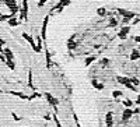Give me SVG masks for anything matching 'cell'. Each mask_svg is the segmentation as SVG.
<instances>
[{
  "instance_id": "6da1fadb",
  "label": "cell",
  "mask_w": 140,
  "mask_h": 127,
  "mask_svg": "<svg viewBox=\"0 0 140 127\" xmlns=\"http://www.w3.org/2000/svg\"><path fill=\"white\" fill-rule=\"evenodd\" d=\"M3 1H4L6 6L11 10V14H13V15L18 11V6H17V3H16V0H3Z\"/></svg>"
},
{
  "instance_id": "7a4b0ae2",
  "label": "cell",
  "mask_w": 140,
  "mask_h": 127,
  "mask_svg": "<svg viewBox=\"0 0 140 127\" xmlns=\"http://www.w3.org/2000/svg\"><path fill=\"white\" fill-rule=\"evenodd\" d=\"M45 97H46V99H48V102L51 103V106H53V109H55V112H57V99H55V98L49 94V92H46V94H44Z\"/></svg>"
},
{
  "instance_id": "3957f363",
  "label": "cell",
  "mask_w": 140,
  "mask_h": 127,
  "mask_svg": "<svg viewBox=\"0 0 140 127\" xmlns=\"http://www.w3.org/2000/svg\"><path fill=\"white\" fill-rule=\"evenodd\" d=\"M27 15H28V1L27 0H22V9H21V18L25 21Z\"/></svg>"
},
{
  "instance_id": "277c9868",
  "label": "cell",
  "mask_w": 140,
  "mask_h": 127,
  "mask_svg": "<svg viewBox=\"0 0 140 127\" xmlns=\"http://www.w3.org/2000/svg\"><path fill=\"white\" fill-rule=\"evenodd\" d=\"M114 113L112 112H108L106 113V116H105V124H106V127H112L114 126Z\"/></svg>"
},
{
  "instance_id": "5b68a950",
  "label": "cell",
  "mask_w": 140,
  "mask_h": 127,
  "mask_svg": "<svg viewBox=\"0 0 140 127\" xmlns=\"http://www.w3.org/2000/svg\"><path fill=\"white\" fill-rule=\"evenodd\" d=\"M9 94H11V95H14V97L20 98V99H24V101H30V97H28V95H24L22 92H17V91H9Z\"/></svg>"
},
{
  "instance_id": "8992f818",
  "label": "cell",
  "mask_w": 140,
  "mask_h": 127,
  "mask_svg": "<svg viewBox=\"0 0 140 127\" xmlns=\"http://www.w3.org/2000/svg\"><path fill=\"white\" fill-rule=\"evenodd\" d=\"M133 113H135V112H133L132 109H125V110H123V113H122V116H123L122 120H123V122H127V120L133 116Z\"/></svg>"
},
{
  "instance_id": "52a82bcc",
  "label": "cell",
  "mask_w": 140,
  "mask_h": 127,
  "mask_svg": "<svg viewBox=\"0 0 140 127\" xmlns=\"http://www.w3.org/2000/svg\"><path fill=\"white\" fill-rule=\"evenodd\" d=\"M48 20H49V17H45L44 24H42V29H41V36H42V39H45V36H46V25H48Z\"/></svg>"
},
{
  "instance_id": "ba28073f",
  "label": "cell",
  "mask_w": 140,
  "mask_h": 127,
  "mask_svg": "<svg viewBox=\"0 0 140 127\" xmlns=\"http://www.w3.org/2000/svg\"><path fill=\"white\" fill-rule=\"evenodd\" d=\"M129 31H130V28H129V27H123L122 31L118 34V36L121 38V39H125V38H126V35L129 34Z\"/></svg>"
},
{
  "instance_id": "9c48e42d",
  "label": "cell",
  "mask_w": 140,
  "mask_h": 127,
  "mask_svg": "<svg viewBox=\"0 0 140 127\" xmlns=\"http://www.w3.org/2000/svg\"><path fill=\"white\" fill-rule=\"evenodd\" d=\"M22 36H24V38H25L27 41H28V43L31 45V46H32V49H34L35 52H36V45H35V42H34V39H32V38H31L30 35H27L25 32H24V34H22Z\"/></svg>"
},
{
  "instance_id": "30bf717a",
  "label": "cell",
  "mask_w": 140,
  "mask_h": 127,
  "mask_svg": "<svg viewBox=\"0 0 140 127\" xmlns=\"http://www.w3.org/2000/svg\"><path fill=\"white\" fill-rule=\"evenodd\" d=\"M70 3V0H60V1H59V3H57L56 6H55V10H62L63 9V7H65V6H67Z\"/></svg>"
},
{
  "instance_id": "8fae6325",
  "label": "cell",
  "mask_w": 140,
  "mask_h": 127,
  "mask_svg": "<svg viewBox=\"0 0 140 127\" xmlns=\"http://www.w3.org/2000/svg\"><path fill=\"white\" fill-rule=\"evenodd\" d=\"M3 52H4V55H6V57H7V60H13L14 59V55H13V52L10 50V49H3Z\"/></svg>"
},
{
  "instance_id": "7c38bea8",
  "label": "cell",
  "mask_w": 140,
  "mask_h": 127,
  "mask_svg": "<svg viewBox=\"0 0 140 127\" xmlns=\"http://www.w3.org/2000/svg\"><path fill=\"white\" fill-rule=\"evenodd\" d=\"M28 87L35 89L34 87V83H32V70H28Z\"/></svg>"
},
{
  "instance_id": "4fadbf2b",
  "label": "cell",
  "mask_w": 140,
  "mask_h": 127,
  "mask_svg": "<svg viewBox=\"0 0 140 127\" xmlns=\"http://www.w3.org/2000/svg\"><path fill=\"white\" fill-rule=\"evenodd\" d=\"M91 84H92V87L95 88V89H98V91L104 89V85H102L101 83H98V81H95V80H92V81H91Z\"/></svg>"
},
{
  "instance_id": "5bb4252c",
  "label": "cell",
  "mask_w": 140,
  "mask_h": 127,
  "mask_svg": "<svg viewBox=\"0 0 140 127\" xmlns=\"http://www.w3.org/2000/svg\"><path fill=\"white\" fill-rule=\"evenodd\" d=\"M42 49V36H36V52H41Z\"/></svg>"
},
{
  "instance_id": "9a60e30c",
  "label": "cell",
  "mask_w": 140,
  "mask_h": 127,
  "mask_svg": "<svg viewBox=\"0 0 140 127\" xmlns=\"http://www.w3.org/2000/svg\"><path fill=\"white\" fill-rule=\"evenodd\" d=\"M137 59H140V53H139V50H133L132 52V55H130V60L133 61V60H137Z\"/></svg>"
},
{
  "instance_id": "2e32d148",
  "label": "cell",
  "mask_w": 140,
  "mask_h": 127,
  "mask_svg": "<svg viewBox=\"0 0 140 127\" xmlns=\"http://www.w3.org/2000/svg\"><path fill=\"white\" fill-rule=\"evenodd\" d=\"M125 87H126V88H129V89H130V91L136 92V87H135V85H132V81H130V78L127 80V83L125 84Z\"/></svg>"
},
{
  "instance_id": "e0dca14e",
  "label": "cell",
  "mask_w": 140,
  "mask_h": 127,
  "mask_svg": "<svg viewBox=\"0 0 140 127\" xmlns=\"http://www.w3.org/2000/svg\"><path fill=\"white\" fill-rule=\"evenodd\" d=\"M94 60H95V56H90V57H87V59H86V63H84V64H86V66H90Z\"/></svg>"
},
{
  "instance_id": "ac0fdd59",
  "label": "cell",
  "mask_w": 140,
  "mask_h": 127,
  "mask_svg": "<svg viewBox=\"0 0 140 127\" xmlns=\"http://www.w3.org/2000/svg\"><path fill=\"white\" fill-rule=\"evenodd\" d=\"M6 64H7V67H9L10 70H14V69H16V64L13 63V60H6Z\"/></svg>"
},
{
  "instance_id": "d6986e66",
  "label": "cell",
  "mask_w": 140,
  "mask_h": 127,
  "mask_svg": "<svg viewBox=\"0 0 140 127\" xmlns=\"http://www.w3.org/2000/svg\"><path fill=\"white\" fill-rule=\"evenodd\" d=\"M123 105L126 106V109H130L132 106H133V102L130 99H126V101H123Z\"/></svg>"
},
{
  "instance_id": "ffe728a7",
  "label": "cell",
  "mask_w": 140,
  "mask_h": 127,
  "mask_svg": "<svg viewBox=\"0 0 140 127\" xmlns=\"http://www.w3.org/2000/svg\"><path fill=\"white\" fill-rule=\"evenodd\" d=\"M9 24L11 27H16V25H18V20H17V18H10V20H9Z\"/></svg>"
},
{
  "instance_id": "44dd1931",
  "label": "cell",
  "mask_w": 140,
  "mask_h": 127,
  "mask_svg": "<svg viewBox=\"0 0 140 127\" xmlns=\"http://www.w3.org/2000/svg\"><path fill=\"white\" fill-rule=\"evenodd\" d=\"M116 80H118V83H121V84H123V85H125V84L127 83V80H129V78H126V77H116Z\"/></svg>"
},
{
  "instance_id": "7402d4cb",
  "label": "cell",
  "mask_w": 140,
  "mask_h": 127,
  "mask_svg": "<svg viewBox=\"0 0 140 127\" xmlns=\"http://www.w3.org/2000/svg\"><path fill=\"white\" fill-rule=\"evenodd\" d=\"M121 95H123L122 91H114V92H112V97H114L115 99H118V98L121 97Z\"/></svg>"
},
{
  "instance_id": "603a6c76",
  "label": "cell",
  "mask_w": 140,
  "mask_h": 127,
  "mask_svg": "<svg viewBox=\"0 0 140 127\" xmlns=\"http://www.w3.org/2000/svg\"><path fill=\"white\" fill-rule=\"evenodd\" d=\"M52 119H53V122L56 123V127H62V124H60V122H59V119H57V116H56V114H53V116H52Z\"/></svg>"
},
{
  "instance_id": "cb8c5ba5",
  "label": "cell",
  "mask_w": 140,
  "mask_h": 127,
  "mask_svg": "<svg viewBox=\"0 0 140 127\" xmlns=\"http://www.w3.org/2000/svg\"><path fill=\"white\" fill-rule=\"evenodd\" d=\"M39 97H41V95L38 94V92H34V94L30 97V101H32V99H35V98H39Z\"/></svg>"
},
{
  "instance_id": "d4e9b609",
  "label": "cell",
  "mask_w": 140,
  "mask_h": 127,
  "mask_svg": "<svg viewBox=\"0 0 140 127\" xmlns=\"http://www.w3.org/2000/svg\"><path fill=\"white\" fill-rule=\"evenodd\" d=\"M130 81L135 84V85H139V80H137V78H130Z\"/></svg>"
},
{
  "instance_id": "484cf974",
  "label": "cell",
  "mask_w": 140,
  "mask_h": 127,
  "mask_svg": "<svg viewBox=\"0 0 140 127\" xmlns=\"http://www.w3.org/2000/svg\"><path fill=\"white\" fill-rule=\"evenodd\" d=\"M46 1H48V0H39V3H38V6H39V7H42V6H44L45 3H46Z\"/></svg>"
},
{
  "instance_id": "4316f807",
  "label": "cell",
  "mask_w": 140,
  "mask_h": 127,
  "mask_svg": "<svg viewBox=\"0 0 140 127\" xmlns=\"http://www.w3.org/2000/svg\"><path fill=\"white\" fill-rule=\"evenodd\" d=\"M11 116H13V119H14V120H20V117H18V116H17L16 113H14V112H11Z\"/></svg>"
},
{
  "instance_id": "83f0119b",
  "label": "cell",
  "mask_w": 140,
  "mask_h": 127,
  "mask_svg": "<svg viewBox=\"0 0 140 127\" xmlns=\"http://www.w3.org/2000/svg\"><path fill=\"white\" fill-rule=\"evenodd\" d=\"M109 25H111V27H114V25H116V21H115L114 18H112V20H111V22H109Z\"/></svg>"
},
{
  "instance_id": "f1b7e54d",
  "label": "cell",
  "mask_w": 140,
  "mask_h": 127,
  "mask_svg": "<svg viewBox=\"0 0 140 127\" xmlns=\"http://www.w3.org/2000/svg\"><path fill=\"white\" fill-rule=\"evenodd\" d=\"M104 13H105V10H104V9H98V14H100V15H102Z\"/></svg>"
},
{
  "instance_id": "f546056e",
  "label": "cell",
  "mask_w": 140,
  "mask_h": 127,
  "mask_svg": "<svg viewBox=\"0 0 140 127\" xmlns=\"http://www.w3.org/2000/svg\"><path fill=\"white\" fill-rule=\"evenodd\" d=\"M45 117V120H51V116H49V114H46V116H44Z\"/></svg>"
},
{
  "instance_id": "4dcf8cb0",
  "label": "cell",
  "mask_w": 140,
  "mask_h": 127,
  "mask_svg": "<svg viewBox=\"0 0 140 127\" xmlns=\"http://www.w3.org/2000/svg\"><path fill=\"white\" fill-rule=\"evenodd\" d=\"M136 103H137V105H140V95H139V98H137V101H136Z\"/></svg>"
},
{
  "instance_id": "1f68e13d",
  "label": "cell",
  "mask_w": 140,
  "mask_h": 127,
  "mask_svg": "<svg viewBox=\"0 0 140 127\" xmlns=\"http://www.w3.org/2000/svg\"><path fill=\"white\" fill-rule=\"evenodd\" d=\"M135 39H136V42H140V36H136Z\"/></svg>"
}]
</instances>
